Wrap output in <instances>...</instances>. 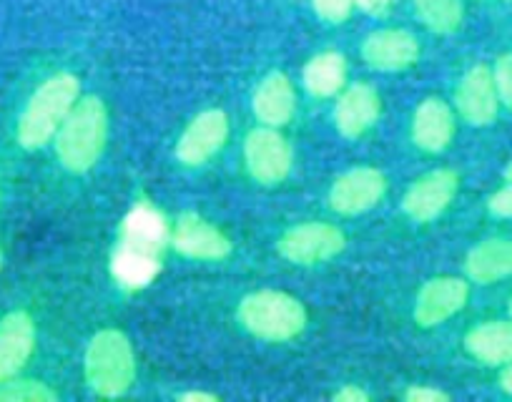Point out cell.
I'll return each instance as SVG.
<instances>
[{
    "label": "cell",
    "instance_id": "cell-1",
    "mask_svg": "<svg viewBox=\"0 0 512 402\" xmlns=\"http://www.w3.org/2000/svg\"><path fill=\"white\" fill-rule=\"evenodd\" d=\"M56 156L71 174H86L101 161L108 144V109L103 98H78L68 119L58 129Z\"/></svg>",
    "mask_w": 512,
    "mask_h": 402
},
{
    "label": "cell",
    "instance_id": "cell-2",
    "mask_svg": "<svg viewBox=\"0 0 512 402\" xmlns=\"http://www.w3.org/2000/svg\"><path fill=\"white\" fill-rule=\"evenodd\" d=\"M78 98H81L78 76L56 73V76L46 78L28 98L26 109L18 119V144L26 151H36L51 144Z\"/></svg>",
    "mask_w": 512,
    "mask_h": 402
},
{
    "label": "cell",
    "instance_id": "cell-3",
    "mask_svg": "<svg viewBox=\"0 0 512 402\" xmlns=\"http://www.w3.org/2000/svg\"><path fill=\"white\" fill-rule=\"evenodd\" d=\"M83 375L98 397H123L136 382V352L126 332H96L86 347Z\"/></svg>",
    "mask_w": 512,
    "mask_h": 402
},
{
    "label": "cell",
    "instance_id": "cell-4",
    "mask_svg": "<svg viewBox=\"0 0 512 402\" xmlns=\"http://www.w3.org/2000/svg\"><path fill=\"white\" fill-rule=\"evenodd\" d=\"M239 322L251 337L289 342L307 330V310L294 294L282 289H256L239 302Z\"/></svg>",
    "mask_w": 512,
    "mask_h": 402
},
{
    "label": "cell",
    "instance_id": "cell-5",
    "mask_svg": "<svg viewBox=\"0 0 512 402\" xmlns=\"http://www.w3.org/2000/svg\"><path fill=\"white\" fill-rule=\"evenodd\" d=\"M344 247H347V237L342 229L329 222L297 224V227L287 229L277 242V252L287 262L299 264V267L329 262V259L339 257Z\"/></svg>",
    "mask_w": 512,
    "mask_h": 402
},
{
    "label": "cell",
    "instance_id": "cell-6",
    "mask_svg": "<svg viewBox=\"0 0 512 402\" xmlns=\"http://www.w3.org/2000/svg\"><path fill=\"white\" fill-rule=\"evenodd\" d=\"M244 161L251 179L262 186H277L292 174L294 154L289 141L274 126H259L244 139Z\"/></svg>",
    "mask_w": 512,
    "mask_h": 402
},
{
    "label": "cell",
    "instance_id": "cell-7",
    "mask_svg": "<svg viewBox=\"0 0 512 402\" xmlns=\"http://www.w3.org/2000/svg\"><path fill=\"white\" fill-rule=\"evenodd\" d=\"M387 194V176L374 166H354L334 179L329 189V209L342 217L369 212Z\"/></svg>",
    "mask_w": 512,
    "mask_h": 402
},
{
    "label": "cell",
    "instance_id": "cell-8",
    "mask_svg": "<svg viewBox=\"0 0 512 402\" xmlns=\"http://www.w3.org/2000/svg\"><path fill=\"white\" fill-rule=\"evenodd\" d=\"M460 189L455 169H435L415 181L402 196V212L417 224H430L447 212Z\"/></svg>",
    "mask_w": 512,
    "mask_h": 402
},
{
    "label": "cell",
    "instance_id": "cell-9",
    "mask_svg": "<svg viewBox=\"0 0 512 402\" xmlns=\"http://www.w3.org/2000/svg\"><path fill=\"white\" fill-rule=\"evenodd\" d=\"M229 139V116L221 109L196 114L176 141V161L184 166H204L224 149Z\"/></svg>",
    "mask_w": 512,
    "mask_h": 402
},
{
    "label": "cell",
    "instance_id": "cell-10",
    "mask_svg": "<svg viewBox=\"0 0 512 402\" xmlns=\"http://www.w3.org/2000/svg\"><path fill=\"white\" fill-rule=\"evenodd\" d=\"M420 41L405 28H379L362 41V61L372 71L400 73L420 61Z\"/></svg>",
    "mask_w": 512,
    "mask_h": 402
},
{
    "label": "cell",
    "instance_id": "cell-11",
    "mask_svg": "<svg viewBox=\"0 0 512 402\" xmlns=\"http://www.w3.org/2000/svg\"><path fill=\"white\" fill-rule=\"evenodd\" d=\"M470 299V284L462 277H435L422 284L415 299V322L425 330L445 325L447 320L465 310Z\"/></svg>",
    "mask_w": 512,
    "mask_h": 402
},
{
    "label": "cell",
    "instance_id": "cell-12",
    "mask_svg": "<svg viewBox=\"0 0 512 402\" xmlns=\"http://www.w3.org/2000/svg\"><path fill=\"white\" fill-rule=\"evenodd\" d=\"M171 247L181 257L199 259V262H219L234 252L231 239L194 212H184L176 219V227L171 229Z\"/></svg>",
    "mask_w": 512,
    "mask_h": 402
},
{
    "label": "cell",
    "instance_id": "cell-13",
    "mask_svg": "<svg viewBox=\"0 0 512 402\" xmlns=\"http://www.w3.org/2000/svg\"><path fill=\"white\" fill-rule=\"evenodd\" d=\"M455 109L462 121L477 126V129L495 124L497 111H500V96H497L492 68L477 63L460 78L455 88Z\"/></svg>",
    "mask_w": 512,
    "mask_h": 402
},
{
    "label": "cell",
    "instance_id": "cell-14",
    "mask_svg": "<svg viewBox=\"0 0 512 402\" xmlns=\"http://www.w3.org/2000/svg\"><path fill=\"white\" fill-rule=\"evenodd\" d=\"M382 116V98L369 83H352L337 93L332 119L344 139H359Z\"/></svg>",
    "mask_w": 512,
    "mask_h": 402
},
{
    "label": "cell",
    "instance_id": "cell-15",
    "mask_svg": "<svg viewBox=\"0 0 512 402\" xmlns=\"http://www.w3.org/2000/svg\"><path fill=\"white\" fill-rule=\"evenodd\" d=\"M36 350V322L26 310H13L0 320V385L21 375Z\"/></svg>",
    "mask_w": 512,
    "mask_h": 402
},
{
    "label": "cell",
    "instance_id": "cell-16",
    "mask_svg": "<svg viewBox=\"0 0 512 402\" xmlns=\"http://www.w3.org/2000/svg\"><path fill=\"white\" fill-rule=\"evenodd\" d=\"M118 242L126 244V247L139 249V252L154 254V257H164V249L171 244V227L154 204L139 201L123 217Z\"/></svg>",
    "mask_w": 512,
    "mask_h": 402
},
{
    "label": "cell",
    "instance_id": "cell-17",
    "mask_svg": "<svg viewBox=\"0 0 512 402\" xmlns=\"http://www.w3.org/2000/svg\"><path fill=\"white\" fill-rule=\"evenodd\" d=\"M410 136L425 154H442L455 139V111L442 98H425L412 116Z\"/></svg>",
    "mask_w": 512,
    "mask_h": 402
},
{
    "label": "cell",
    "instance_id": "cell-18",
    "mask_svg": "<svg viewBox=\"0 0 512 402\" xmlns=\"http://www.w3.org/2000/svg\"><path fill=\"white\" fill-rule=\"evenodd\" d=\"M251 111L262 126L282 129L294 119L297 111V93L287 73L272 71L259 81L254 96H251Z\"/></svg>",
    "mask_w": 512,
    "mask_h": 402
},
{
    "label": "cell",
    "instance_id": "cell-19",
    "mask_svg": "<svg viewBox=\"0 0 512 402\" xmlns=\"http://www.w3.org/2000/svg\"><path fill=\"white\" fill-rule=\"evenodd\" d=\"M465 277L475 284H497L512 277V239L492 237L475 244L465 257Z\"/></svg>",
    "mask_w": 512,
    "mask_h": 402
},
{
    "label": "cell",
    "instance_id": "cell-20",
    "mask_svg": "<svg viewBox=\"0 0 512 402\" xmlns=\"http://www.w3.org/2000/svg\"><path fill=\"white\" fill-rule=\"evenodd\" d=\"M465 350L472 360L487 367H505L512 362V317L490 320L472 327L465 335Z\"/></svg>",
    "mask_w": 512,
    "mask_h": 402
},
{
    "label": "cell",
    "instance_id": "cell-21",
    "mask_svg": "<svg viewBox=\"0 0 512 402\" xmlns=\"http://www.w3.org/2000/svg\"><path fill=\"white\" fill-rule=\"evenodd\" d=\"M161 274V257L139 252L134 247L118 242V247L111 254V277L118 287L136 292L154 282Z\"/></svg>",
    "mask_w": 512,
    "mask_h": 402
},
{
    "label": "cell",
    "instance_id": "cell-22",
    "mask_svg": "<svg viewBox=\"0 0 512 402\" xmlns=\"http://www.w3.org/2000/svg\"><path fill=\"white\" fill-rule=\"evenodd\" d=\"M302 83L309 96L332 98L347 86V58L337 51H322L307 61Z\"/></svg>",
    "mask_w": 512,
    "mask_h": 402
},
{
    "label": "cell",
    "instance_id": "cell-23",
    "mask_svg": "<svg viewBox=\"0 0 512 402\" xmlns=\"http://www.w3.org/2000/svg\"><path fill=\"white\" fill-rule=\"evenodd\" d=\"M412 6H415L422 26L437 36H450V33L460 31L462 21H465L462 0H412Z\"/></svg>",
    "mask_w": 512,
    "mask_h": 402
},
{
    "label": "cell",
    "instance_id": "cell-24",
    "mask_svg": "<svg viewBox=\"0 0 512 402\" xmlns=\"http://www.w3.org/2000/svg\"><path fill=\"white\" fill-rule=\"evenodd\" d=\"M58 392L53 390L48 382L41 380H23V377H13V380L0 385V402H56Z\"/></svg>",
    "mask_w": 512,
    "mask_h": 402
},
{
    "label": "cell",
    "instance_id": "cell-25",
    "mask_svg": "<svg viewBox=\"0 0 512 402\" xmlns=\"http://www.w3.org/2000/svg\"><path fill=\"white\" fill-rule=\"evenodd\" d=\"M492 78H495L497 96H500V106L512 111V53H502L492 66Z\"/></svg>",
    "mask_w": 512,
    "mask_h": 402
},
{
    "label": "cell",
    "instance_id": "cell-26",
    "mask_svg": "<svg viewBox=\"0 0 512 402\" xmlns=\"http://www.w3.org/2000/svg\"><path fill=\"white\" fill-rule=\"evenodd\" d=\"M312 8L324 23H332V26H339V23L349 21L354 11L352 0H312Z\"/></svg>",
    "mask_w": 512,
    "mask_h": 402
},
{
    "label": "cell",
    "instance_id": "cell-27",
    "mask_svg": "<svg viewBox=\"0 0 512 402\" xmlns=\"http://www.w3.org/2000/svg\"><path fill=\"white\" fill-rule=\"evenodd\" d=\"M487 209H490L492 217L512 219V181L487 199Z\"/></svg>",
    "mask_w": 512,
    "mask_h": 402
},
{
    "label": "cell",
    "instance_id": "cell-28",
    "mask_svg": "<svg viewBox=\"0 0 512 402\" xmlns=\"http://www.w3.org/2000/svg\"><path fill=\"white\" fill-rule=\"evenodd\" d=\"M407 402H450V395L440 387H430V385H412L402 392Z\"/></svg>",
    "mask_w": 512,
    "mask_h": 402
},
{
    "label": "cell",
    "instance_id": "cell-29",
    "mask_svg": "<svg viewBox=\"0 0 512 402\" xmlns=\"http://www.w3.org/2000/svg\"><path fill=\"white\" fill-rule=\"evenodd\" d=\"M334 402H369V392L359 385H342L332 395Z\"/></svg>",
    "mask_w": 512,
    "mask_h": 402
},
{
    "label": "cell",
    "instance_id": "cell-30",
    "mask_svg": "<svg viewBox=\"0 0 512 402\" xmlns=\"http://www.w3.org/2000/svg\"><path fill=\"white\" fill-rule=\"evenodd\" d=\"M354 8L369 13V16H382V13L390 11L392 0H352Z\"/></svg>",
    "mask_w": 512,
    "mask_h": 402
},
{
    "label": "cell",
    "instance_id": "cell-31",
    "mask_svg": "<svg viewBox=\"0 0 512 402\" xmlns=\"http://www.w3.org/2000/svg\"><path fill=\"white\" fill-rule=\"evenodd\" d=\"M181 402H219V395L214 392H201V390H189L179 395Z\"/></svg>",
    "mask_w": 512,
    "mask_h": 402
},
{
    "label": "cell",
    "instance_id": "cell-32",
    "mask_svg": "<svg viewBox=\"0 0 512 402\" xmlns=\"http://www.w3.org/2000/svg\"><path fill=\"white\" fill-rule=\"evenodd\" d=\"M500 387H502V392H507V395L512 397V362H510V365L502 367V372H500Z\"/></svg>",
    "mask_w": 512,
    "mask_h": 402
},
{
    "label": "cell",
    "instance_id": "cell-33",
    "mask_svg": "<svg viewBox=\"0 0 512 402\" xmlns=\"http://www.w3.org/2000/svg\"><path fill=\"white\" fill-rule=\"evenodd\" d=\"M505 179L512 181V159H510V164L505 166Z\"/></svg>",
    "mask_w": 512,
    "mask_h": 402
},
{
    "label": "cell",
    "instance_id": "cell-34",
    "mask_svg": "<svg viewBox=\"0 0 512 402\" xmlns=\"http://www.w3.org/2000/svg\"><path fill=\"white\" fill-rule=\"evenodd\" d=\"M507 310H510V317H512V297H510V305H507Z\"/></svg>",
    "mask_w": 512,
    "mask_h": 402
},
{
    "label": "cell",
    "instance_id": "cell-35",
    "mask_svg": "<svg viewBox=\"0 0 512 402\" xmlns=\"http://www.w3.org/2000/svg\"><path fill=\"white\" fill-rule=\"evenodd\" d=\"M0 269H3V254H0Z\"/></svg>",
    "mask_w": 512,
    "mask_h": 402
},
{
    "label": "cell",
    "instance_id": "cell-36",
    "mask_svg": "<svg viewBox=\"0 0 512 402\" xmlns=\"http://www.w3.org/2000/svg\"><path fill=\"white\" fill-rule=\"evenodd\" d=\"M507 3H512V0H507Z\"/></svg>",
    "mask_w": 512,
    "mask_h": 402
}]
</instances>
